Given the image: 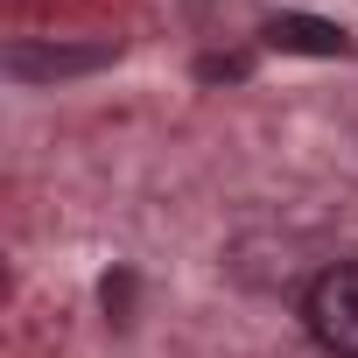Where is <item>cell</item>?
Wrapping results in <instances>:
<instances>
[{
	"mask_svg": "<svg viewBox=\"0 0 358 358\" xmlns=\"http://www.w3.org/2000/svg\"><path fill=\"white\" fill-rule=\"evenodd\" d=\"M302 330L316 337V351L358 358V260H337L302 288Z\"/></svg>",
	"mask_w": 358,
	"mask_h": 358,
	"instance_id": "1",
	"label": "cell"
},
{
	"mask_svg": "<svg viewBox=\"0 0 358 358\" xmlns=\"http://www.w3.org/2000/svg\"><path fill=\"white\" fill-rule=\"evenodd\" d=\"M113 57H120L113 43H15L8 50V78L15 85H57V78L106 71Z\"/></svg>",
	"mask_w": 358,
	"mask_h": 358,
	"instance_id": "2",
	"label": "cell"
},
{
	"mask_svg": "<svg viewBox=\"0 0 358 358\" xmlns=\"http://www.w3.org/2000/svg\"><path fill=\"white\" fill-rule=\"evenodd\" d=\"M267 43L288 50V57H351V36L330 29V22H309V15H295V22H267Z\"/></svg>",
	"mask_w": 358,
	"mask_h": 358,
	"instance_id": "3",
	"label": "cell"
},
{
	"mask_svg": "<svg viewBox=\"0 0 358 358\" xmlns=\"http://www.w3.org/2000/svg\"><path fill=\"white\" fill-rule=\"evenodd\" d=\"M204 78H246L239 57H204Z\"/></svg>",
	"mask_w": 358,
	"mask_h": 358,
	"instance_id": "4",
	"label": "cell"
}]
</instances>
